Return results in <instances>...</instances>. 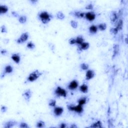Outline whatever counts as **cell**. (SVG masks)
<instances>
[{"label": "cell", "instance_id": "7a4b0ae2", "mask_svg": "<svg viewBox=\"0 0 128 128\" xmlns=\"http://www.w3.org/2000/svg\"><path fill=\"white\" fill-rule=\"evenodd\" d=\"M42 75V72H40L38 70H36L28 76L27 79V81L28 82H34L37 80Z\"/></svg>", "mask_w": 128, "mask_h": 128}, {"label": "cell", "instance_id": "4316f807", "mask_svg": "<svg viewBox=\"0 0 128 128\" xmlns=\"http://www.w3.org/2000/svg\"><path fill=\"white\" fill-rule=\"evenodd\" d=\"M80 68L83 71H87L88 70H89V65L87 63H83L80 64Z\"/></svg>", "mask_w": 128, "mask_h": 128}, {"label": "cell", "instance_id": "9c48e42d", "mask_svg": "<svg viewBox=\"0 0 128 128\" xmlns=\"http://www.w3.org/2000/svg\"><path fill=\"white\" fill-rule=\"evenodd\" d=\"M119 15H118V13H117V12L115 11H113L111 13L110 19L111 23L114 24L117 22L118 20H119Z\"/></svg>", "mask_w": 128, "mask_h": 128}, {"label": "cell", "instance_id": "cb8c5ba5", "mask_svg": "<svg viewBox=\"0 0 128 128\" xmlns=\"http://www.w3.org/2000/svg\"><path fill=\"white\" fill-rule=\"evenodd\" d=\"M85 39L83 38L82 36H78L76 38V45L77 46L81 45L83 42H84Z\"/></svg>", "mask_w": 128, "mask_h": 128}, {"label": "cell", "instance_id": "2e32d148", "mask_svg": "<svg viewBox=\"0 0 128 128\" xmlns=\"http://www.w3.org/2000/svg\"><path fill=\"white\" fill-rule=\"evenodd\" d=\"M17 124V122H16L15 121L11 120L7 122L4 124V128H11L14 127L15 125H16Z\"/></svg>", "mask_w": 128, "mask_h": 128}, {"label": "cell", "instance_id": "3957f363", "mask_svg": "<svg viewBox=\"0 0 128 128\" xmlns=\"http://www.w3.org/2000/svg\"><path fill=\"white\" fill-rule=\"evenodd\" d=\"M67 109L69 111L74 112L78 115H81L84 112L83 106L79 105L76 106L73 104H69L67 106Z\"/></svg>", "mask_w": 128, "mask_h": 128}, {"label": "cell", "instance_id": "ba28073f", "mask_svg": "<svg viewBox=\"0 0 128 128\" xmlns=\"http://www.w3.org/2000/svg\"><path fill=\"white\" fill-rule=\"evenodd\" d=\"M64 110L63 107L60 106H56L53 109V114L55 117H59L62 115Z\"/></svg>", "mask_w": 128, "mask_h": 128}, {"label": "cell", "instance_id": "83f0119b", "mask_svg": "<svg viewBox=\"0 0 128 128\" xmlns=\"http://www.w3.org/2000/svg\"><path fill=\"white\" fill-rule=\"evenodd\" d=\"M56 17L58 19L60 20H63L65 18V15H64V14L62 12H58L57 13Z\"/></svg>", "mask_w": 128, "mask_h": 128}, {"label": "cell", "instance_id": "ac0fdd59", "mask_svg": "<svg viewBox=\"0 0 128 128\" xmlns=\"http://www.w3.org/2000/svg\"><path fill=\"white\" fill-rule=\"evenodd\" d=\"M79 90L80 92H82V93H84V94H86L89 91V87L87 85V84H85V83H83L79 87Z\"/></svg>", "mask_w": 128, "mask_h": 128}, {"label": "cell", "instance_id": "4dcf8cb0", "mask_svg": "<svg viewBox=\"0 0 128 128\" xmlns=\"http://www.w3.org/2000/svg\"><path fill=\"white\" fill-rule=\"evenodd\" d=\"M56 103H57V102L55 99H51L49 100L48 104L50 107H51L54 108L55 107H56Z\"/></svg>", "mask_w": 128, "mask_h": 128}, {"label": "cell", "instance_id": "74e56055", "mask_svg": "<svg viewBox=\"0 0 128 128\" xmlns=\"http://www.w3.org/2000/svg\"><path fill=\"white\" fill-rule=\"evenodd\" d=\"M67 127V124L65 122L61 123L59 125V128H66Z\"/></svg>", "mask_w": 128, "mask_h": 128}, {"label": "cell", "instance_id": "7c38bea8", "mask_svg": "<svg viewBox=\"0 0 128 128\" xmlns=\"http://www.w3.org/2000/svg\"><path fill=\"white\" fill-rule=\"evenodd\" d=\"M77 47H78V50L80 52H81L82 51H85L88 50L90 47V44L88 42H84L81 45L77 46Z\"/></svg>", "mask_w": 128, "mask_h": 128}, {"label": "cell", "instance_id": "60d3db41", "mask_svg": "<svg viewBox=\"0 0 128 128\" xmlns=\"http://www.w3.org/2000/svg\"><path fill=\"white\" fill-rule=\"evenodd\" d=\"M1 53L3 56H6L8 54V51H7L6 49H2L1 51Z\"/></svg>", "mask_w": 128, "mask_h": 128}, {"label": "cell", "instance_id": "8d00e7d4", "mask_svg": "<svg viewBox=\"0 0 128 128\" xmlns=\"http://www.w3.org/2000/svg\"><path fill=\"white\" fill-rule=\"evenodd\" d=\"M8 31H7V28L5 25H3L1 26V33H7Z\"/></svg>", "mask_w": 128, "mask_h": 128}, {"label": "cell", "instance_id": "52a82bcc", "mask_svg": "<svg viewBox=\"0 0 128 128\" xmlns=\"http://www.w3.org/2000/svg\"><path fill=\"white\" fill-rule=\"evenodd\" d=\"M79 82L77 80H73L69 83L67 88L70 91H75L79 87Z\"/></svg>", "mask_w": 128, "mask_h": 128}, {"label": "cell", "instance_id": "4fadbf2b", "mask_svg": "<svg viewBox=\"0 0 128 128\" xmlns=\"http://www.w3.org/2000/svg\"><path fill=\"white\" fill-rule=\"evenodd\" d=\"M70 14L74 16V17L78 18V19H82L84 18L85 17V13L83 12H81L80 11H75L70 13Z\"/></svg>", "mask_w": 128, "mask_h": 128}, {"label": "cell", "instance_id": "5bb4252c", "mask_svg": "<svg viewBox=\"0 0 128 128\" xmlns=\"http://www.w3.org/2000/svg\"><path fill=\"white\" fill-rule=\"evenodd\" d=\"M11 59L16 64H19L21 62V56L19 53H14L11 56Z\"/></svg>", "mask_w": 128, "mask_h": 128}, {"label": "cell", "instance_id": "b9f144b4", "mask_svg": "<svg viewBox=\"0 0 128 128\" xmlns=\"http://www.w3.org/2000/svg\"><path fill=\"white\" fill-rule=\"evenodd\" d=\"M70 128H78V126L76 124H71V125L70 126Z\"/></svg>", "mask_w": 128, "mask_h": 128}, {"label": "cell", "instance_id": "44dd1931", "mask_svg": "<svg viewBox=\"0 0 128 128\" xmlns=\"http://www.w3.org/2000/svg\"><path fill=\"white\" fill-rule=\"evenodd\" d=\"M120 48L118 44H115L113 46V58L114 59L119 54Z\"/></svg>", "mask_w": 128, "mask_h": 128}, {"label": "cell", "instance_id": "d4e9b609", "mask_svg": "<svg viewBox=\"0 0 128 128\" xmlns=\"http://www.w3.org/2000/svg\"><path fill=\"white\" fill-rule=\"evenodd\" d=\"M18 21L19 23L21 24H25L27 21V17L25 15L20 16L18 18Z\"/></svg>", "mask_w": 128, "mask_h": 128}, {"label": "cell", "instance_id": "f1b7e54d", "mask_svg": "<svg viewBox=\"0 0 128 128\" xmlns=\"http://www.w3.org/2000/svg\"><path fill=\"white\" fill-rule=\"evenodd\" d=\"M35 44L32 41H30L27 44V48L30 50H33L35 48Z\"/></svg>", "mask_w": 128, "mask_h": 128}, {"label": "cell", "instance_id": "5b68a950", "mask_svg": "<svg viewBox=\"0 0 128 128\" xmlns=\"http://www.w3.org/2000/svg\"><path fill=\"white\" fill-rule=\"evenodd\" d=\"M29 38V34L28 32L23 33L21 36L17 40V43L19 44H22L25 43Z\"/></svg>", "mask_w": 128, "mask_h": 128}, {"label": "cell", "instance_id": "d6a6232c", "mask_svg": "<svg viewBox=\"0 0 128 128\" xmlns=\"http://www.w3.org/2000/svg\"><path fill=\"white\" fill-rule=\"evenodd\" d=\"M19 127L21 128H29V125L27 123L24 122H21L20 125H19Z\"/></svg>", "mask_w": 128, "mask_h": 128}, {"label": "cell", "instance_id": "6da1fadb", "mask_svg": "<svg viewBox=\"0 0 128 128\" xmlns=\"http://www.w3.org/2000/svg\"><path fill=\"white\" fill-rule=\"evenodd\" d=\"M38 18L43 24H48L53 18V15L47 11H43L38 14Z\"/></svg>", "mask_w": 128, "mask_h": 128}, {"label": "cell", "instance_id": "7402d4cb", "mask_svg": "<svg viewBox=\"0 0 128 128\" xmlns=\"http://www.w3.org/2000/svg\"><path fill=\"white\" fill-rule=\"evenodd\" d=\"M9 11V8L6 5H0V14L4 15Z\"/></svg>", "mask_w": 128, "mask_h": 128}, {"label": "cell", "instance_id": "ab89813d", "mask_svg": "<svg viewBox=\"0 0 128 128\" xmlns=\"http://www.w3.org/2000/svg\"><path fill=\"white\" fill-rule=\"evenodd\" d=\"M12 15H13V16H14V17H16V18H19L20 16L18 13H17L16 12H15V11L12 12Z\"/></svg>", "mask_w": 128, "mask_h": 128}, {"label": "cell", "instance_id": "9a60e30c", "mask_svg": "<svg viewBox=\"0 0 128 128\" xmlns=\"http://www.w3.org/2000/svg\"><path fill=\"white\" fill-rule=\"evenodd\" d=\"M88 102V98L87 97H82L78 100V104L84 106Z\"/></svg>", "mask_w": 128, "mask_h": 128}, {"label": "cell", "instance_id": "30bf717a", "mask_svg": "<svg viewBox=\"0 0 128 128\" xmlns=\"http://www.w3.org/2000/svg\"><path fill=\"white\" fill-rule=\"evenodd\" d=\"M22 95L27 102H29L32 96V92L30 89H27L23 92Z\"/></svg>", "mask_w": 128, "mask_h": 128}, {"label": "cell", "instance_id": "d6986e66", "mask_svg": "<svg viewBox=\"0 0 128 128\" xmlns=\"http://www.w3.org/2000/svg\"><path fill=\"white\" fill-rule=\"evenodd\" d=\"M98 26L95 25H91L89 28V32L91 35H95L97 33L98 31Z\"/></svg>", "mask_w": 128, "mask_h": 128}, {"label": "cell", "instance_id": "603a6c76", "mask_svg": "<svg viewBox=\"0 0 128 128\" xmlns=\"http://www.w3.org/2000/svg\"><path fill=\"white\" fill-rule=\"evenodd\" d=\"M90 128H102L103 127V124L102 122H101V121L99 120L93 123V124H92L90 126Z\"/></svg>", "mask_w": 128, "mask_h": 128}, {"label": "cell", "instance_id": "836d02e7", "mask_svg": "<svg viewBox=\"0 0 128 128\" xmlns=\"http://www.w3.org/2000/svg\"><path fill=\"white\" fill-rule=\"evenodd\" d=\"M110 32L112 34H113L114 35H116L118 34L119 31L117 29V28L116 27L115 28H112L110 29Z\"/></svg>", "mask_w": 128, "mask_h": 128}, {"label": "cell", "instance_id": "e0dca14e", "mask_svg": "<svg viewBox=\"0 0 128 128\" xmlns=\"http://www.w3.org/2000/svg\"><path fill=\"white\" fill-rule=\"evenodd\" d=\"M14 68L13 67L10 65H7L4 68V75H5L6 74H10L13 72Z\"/></svg>", "mask_w": 128, "mask_h": 128}, {"label": "cell", "instance_id": "8fae6325", "mask_svg": "<svg viewBox=\"0 0 128 128\" xmlns=\"http://www.w3.org/2000/svg\"><path fill=\"white\" fill-rule=\"evenodd\" d=\"M95 76V72L93 70L89 69L86 71V80L90 81L93 79Z\"/></svg>", "mask_w": 128, "mask_h": 128}, {"label": "cell", "instance_id": "484cf974", "mask_svg": "<svg viewBox=\"0 0 128 128\" xmlns=\"http://www.w3.org/2000/svg\"><path fill=\"white\" fill-rule=\"evenodd\" d=\"M97 26H98V30L101 31H105L107 29V24L104 23H102L99 24Z\"/></svg>", "mask_w": 128, "mask_h": 128}, {"label": "cell", "instance_id": "ffe728a7", "mask_svg": "<svg viewBox=\"0 0 128 128\" xmlns=\"http://www.w3.org/2000/svg\"><path fill=\"white\" fill-rule=\"evenodd\" d=\"M123 20L122 18H120L119 20L118 21V22H117V25L116 26V28H117V29L120 31H122L123 30Z\"/></svg>", "mask_w": 128, "mask_h": 128}, {"label": "cell", "instance_id": "f35d334b", "mask_svg": "<svg viewBox=\"0 0 128 128\" xmlns=\"http://www.w3.org/2000/svg\"><path fill=\"white\" fill-rule=\"evenodd\" d=\"M8 110V108L5 106H2L1 107V111L2 113H6Z\"/></svg>", "mask_w": 128, "mask_h": 128}, {"label": "cell", "instance_id": "8992f818", "mask_svg": "<svg viewBox=\"0 0 128 128\" xmlns=\"http://www.w3.org/2000/svg\"><path fill=\"white\" fill-rule=\"evenodd\" d=\"M84 18L86 19L88 21L90 22H92L96 19V15L95 12L90 11L85 13V15Z\"/></svg>", "mask_w": 128, "mask_h": 128}, {"label": "cell", "instance_id": "1f68e13d", "mask_svg": "<svg viewBox=\"0 0 128 128\" xmlns=\"http://www.w3.org/2000/svg\"><path fill=\"white\" fill-rule=\"evenodd\" d=\"M70 25L74 29H77L78 27V23L76 21L72 20L70 22Z\"/></svg>", "mask_w": 128, "mask_h": 128}, {"label": "cell", "instance_id": "277c9868", "mask_svg": "<svg viewBox=\"0 0 128 128\" xmlns=\"http://www.w3.org/2000/svg\"><path fill=\"white\" fill-rule=\"evenodd\" d=\"M54 94L58 98H66L68 95L67 91L61 86H57L54 91Z\"/></svg>", "mask_w": 128, "mask_h": 128}, {"label": "cell", "instance_id": "f546056e", "mask_svg": "<svg viewBox=\"0 0 128 128\" xmlns=\"http://www.w3.org/2000/svg\"><path fill=\"white\" fill-rule=\"evenodd\" d=\"M36 127L39 128H42L45 127V123L42 120L39 121L36 124Z\"/></svg>", "mask_w": 128, "mask_h": 128}, {"label": "cell", "instance_id": "d590c367", "mask_svg": "<svg viewBox=\"0 0 128 128\" xmlns=\"http://www.w3.org/2000/svg\"><path fill=\"white\" fill-rule=\"evenodd\" d=\"M94 6L93 4H89L86 7H85V9H86V10H92L94 9Z\"/></svg>", "mask_w": 128, "mask_h": 128}, {"label": "cell", "instance_id": "e575fe53", "mask_svg": "<svg viewBox=\"0 0 128 128\" xmlns=\"http://www.w3.org/2000/svg\"><path fill=\"white\" fill-rule=\"evenodd\" d=\"M69 43L71 45H76V38H71L69 40Z\"/></svg>", "mask_w": 128, "mask_h": 128}]
</instances>
